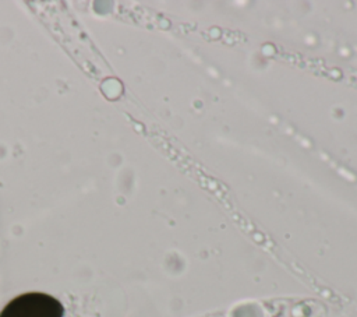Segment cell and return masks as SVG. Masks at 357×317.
I'll list each match as a JSON object with an SVG mask.
<instances>
[{
    "instance_id": "6da1fadb",
    "label": "cell",
    "mask_w": 357,
    "mask_h": 317,
    "mask_svg": "<svg viewBox=\"0 0 357 317\" xmlns=\"http://www.w3.org/2000/svg\"><path fill=\"white\" fill-rule=\"evenodd\" d=\"M64 307L56 297L42 292L22 293L10 300L0 317H63Z\"/></svg>"
}]
</instances>
